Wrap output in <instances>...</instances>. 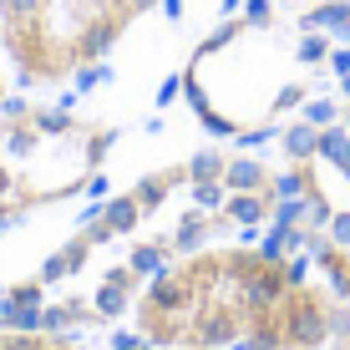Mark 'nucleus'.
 Segmentation results:
<instances>
[{
	"instance_id": "20e7f679",
	"label": "nucleus",
	"mask_w": 350,
	"mask_h": 350,
	"mask_svg": "<svg viewBox=\"0 0 350 350\" xmlns=\"http://www.w3.org/2000/svg\"><path fill=\"white\" fill-rule=\"evenodd\" d=\"M188 178H193V163H188V167H183V163H173V167H158V173H148L142 183H132L122 198H112L107 208H96L81 234H71V244H66L51 264H46V274H51V280H56V274H71V269H77V264L96 249V244H107V239H117V234H132V228L148 219V213H158L163 203L188 183Z\"/></svg>"
},
{
	"instance_id": "423d86ee",
	"label": "nucleus",
	"mask_w": 350,
	"mask_h": 350,
	"mask_svg": "<svg viewBox=\"0 0 350 350\" xmlns=\"http://www.w3.org/2000/svg\"><path fill=\"white\" fill-rule=\"evenodd\" d=\"M0 350H77V340L51 330H5L0 325Z\"/></svg>"
},
{
	"instance_id": "f257e3e1",
	"label": "nucleus",
	"mask_w": 350,
	"mask_h": 350,
	"mask_svg": "<svg viewBox=\"0 0 350 350\" xmlns=\"http://www.w3.org/2000/svg\"><path fill=\"white\" fill-rule=\"evenodd\" d=\"M132 325L148 345L193 350H330L350 325L325 280L254 244H213L173 259L137 295Z\"/></svg>"
},
{
	"instance_id": "f03ea898",
	"label": "nucleus",
	"mask_w": 350,
	"mask_h": 350,
	"mask_svg": "<svg viewBox=\"0 0 350 350\" xmlns=\"http://www.w3.org/2000/svg\"><path fill=\"white\" fill-rule=\"evenodd\" d=\"M117 127L56 107H10L0 117V228L31 219L51 203L81 198L102 178Z\"/></svg>"
},
{
	"instance_id": "39448f33",
	"label": "nucleus",
	"mask_w": 350,
	"mask_h": 350,
	"mask_svg": "<svg viewBox=\"0 0 350 350\" xmlns=\"http://www.w3.org/2000/svg\"><path fill=\"white\" fill-rule=\"evenodd\" d=\"M310 254H315V269H320V280L335 289V299L345 305V315H350V239L340 234H325L310 244Z\"/></svg>"
},
{
	"instance_id": "1a4fd4ad",
	"label": "nucleus",
	"mask_w": 350,
	"mask_h": 350,
	"mask_svg": "<svg viewBox=\"0 0 350 350\" xmlns=\"http://www.w3.org/2000/svg\"><path fill=\"white\" fill-rule=\"evenodd\" d=\"M132 350H193V345H132Z\"/></svg>"
},
{
	"instance_id": "6e6552de",
	"label": "nucleus",
	"mask_w": 350,
	"mask_h": 350,
	"mask_svg": "<svg viewBox=\"0 0 350 350\" xmlns=\"http://www.w3.org/2000/svg\"><path fill=\"white\" fill-rule=\"evenodd\" d=\"M0 102H5V46H0Z\"/></svg>"
},
{
	"instance_id": "7ed1b4c3",
	"label": "nucleus",
	"mask_w": 350,
	"mask_h": 350,
	"mask_svg": "<svg viewBox=\"0 0 350 350\" xmlns=\"http://www.w3.org/2000/svg\"><path fill=\"white\" fill-rule=\"evenodd\" d=\"M163 0H0V46L26 87L92 71Z\"/></svg>"
},
{
	"instance_id": "0eeeda50",
	"label": "nucleus",
	"mask_w": 350,
	"mask_h": 350,
	"mask_svg": "<svg viewBox=\"0 0 350 350\" xmlns=\"http://www.w3.org/2000/svg\"><path fill=\"white\" fill-rule=\"evenodd\" d=\"M330 350H350V325H345L340 335H335V345H330Z\"/></svg>"
}]
</instances>
